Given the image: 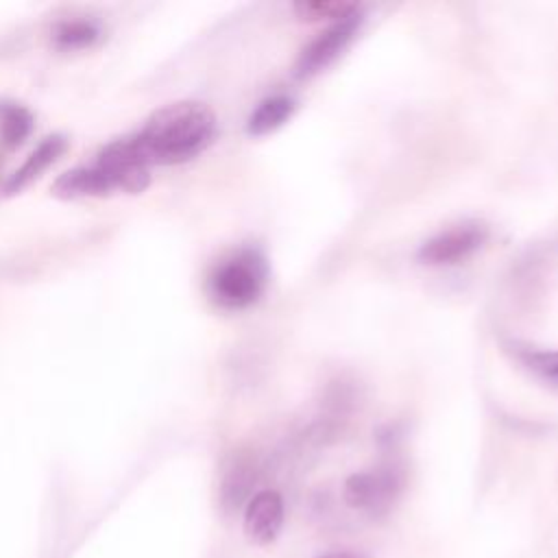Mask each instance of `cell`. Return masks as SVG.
Instances as JSON below:
<instances>
[{"mask_svg": "<svg viewBox=\"0 0 558 558\" xmlns=\"http://www.w3.org/2000/svg\"><path fill=\"white\" fill-rule=\"evenodd\" d=\"M253 482L255 480L251 477V466L244 462H238L225 480V495H227L225 499H231L238 506Z\"/></svg>", "mask_w": 558, "mask_h": 558, "instance_id": "15", "label": "cell"}, {"mask_svg": "<svg viewBox=\"0 0 558 558\" xmlns=\"http://www.w3.org/2000/svg\"><path fill=\"white\" fill-rule=\"evenodd\" d=\"M362 24V11L355 7L347 15L338 17L331 26H327L323 33H318L299 54L296 59V76H314L320 70H325L355 37Z\"/></svg>", "mask_w": 558, "mask_h": 558, "instance_id": "4", "label": "cell"}, {"mask_svg": "<svg viewBox=\"0 0 558 558\" xmlns=\"http://www.w3.org/2000/svg\"><path fill=\"white\" fill-rule=\"evenodd\" d=\"M488 238V227L482 222H462L429 238L418 248L423 264H456L475 253Z\"/></svg>", "mask_w": 558, "mask_h": 558, "instance_id": "6", "label": "cell"}, {"mask_svg": "<svg viewBox=\"0 0 558 558\" xmlns=\"http://www.w3.org/2000/svg\"><path fill=\"white\" fill-rule=\"evenodd\" d=\"M33 129V116L28 109L15 102H0V135L7 146L22 144Z\"/></svg>", "mask_w": 558, "mask_h": 558, "instance_id": "12", "label": "cell"}, {"mask_svg": "<svg viewBox=\"0 0 558 558\" xmlns=\"http://www.w3.org/2000/svg\"><path fill=\"white\" fill-rule=\"evenodd\" d=\"M294 111V100L290 96H270V98H264L255 111L248 116V122H246V131L255 137L259 135H266L275 129H279Z\"/></svg>", "mask_w": 558, "mask_h": 558, "instance_id": "10", "label": "cell"}, {"mask_svg": "<svg viewBox=\"0 0 558 558\" xmlns=\"http://www.w3.org/2000/svg\"><path fill=\"white\" fill-rule=\"evenodd\" d=\"M521 360L532 373L558 386V351H523Z\"/></svg>", "mask_w": 558, "mask_h": 558, "instance_id": "14", "label": "cell"}, {"mask_svg": "<svg viewBox=\"0 0 558 558\" xmlns=\"http://www.w3.org/2000/svg\"><path fill=\"white\" fill-rule=\"evenodd\" d=\"M401 486L403 477L395 466H379L349 475L342 488V497L355 510L379 514L392 506L401 493Z\"/></svg>", "mask_w": 558, "mask_h": 558, "instance_id": "3", "label": "cell"}, {"mask_svg": "<svg viewBox=\"0 0 558 558\" xmlns=\"http://www.w3.org/2000/svg\"><path fill=\"white\" fill-rule=\"evenodd\" d=\"M113 190V183L105 174V170L94 166H81L63 172L50 187L57 198H81V196H102Z\"/></svg>", "mask_w": 558, "mask_h": 558, "instance_id": "8", "label": "cell"}, {"mask_svg": "<svg viewBox=\"0 0 558 558\" xmlns=\"http://www.w3.org/2000/svg\"><path fill=\"white\" fill-rule=\"evenodd\" d=\"M98 35L100 31L92 20H61L52 28V41L61 50L89 48Z\"/></svg>", "mask_w": 558, "mask_h": 558, "instance_id": "11", "label": "cell"}, {"mask_svg": "<svg viewBox=\"0 0 558 558\" xmlns=\"http://www.w3.org/2000/svg\"><path fill=\"white\" fill-rule=\"evenodd\" d=\"M283 523V499L277 490L257 493L244 512V532L257 545H268L277 538Z\"/></svg>", "mask_w": 558, "mask_h": 558, "instance_id": "7", "label": "cell"}, {"mask_svg": "<svg viewBox=\"0 0 558 558\" xmlns=\"http://www.w3.org/2000/svg\"><path fill=\"white\" fill-rule=\"evenodd\" d=\"M96 163L105 170V174L113 183V190L140 194L150 183V172H148L150 163L142 157L133 135L107 144L100 150Z\"/></svg>", "mask_w": 558, "mask_h": 558, "instance_id": "5", "label": "cell"}, {"mask_svg": "<svg viewBox=\"0 0 558 558\" xmlns=\"http://www.w3.org/2000/svg\"><path fill=\"white\" fill-rule=\"evenodd\" d=\"M355 4L347 2H333V0H307V2H296L294 13L301 20H323V17H342L349 11H353Z\"/></svg>", "mask_w": 558, "mask_h": 558, "instance_id": "13", "label": "cell"}, {"mask_svg": "<svg viewBox=\"0 0 558 558\" xmlns=\"http://www.w3.org/2000/svg\"><path fill=\"white\" fill-rule=\"evenodd\" d=\"M266 277L268 268L264 257L253 248H244L214 268L209 294L225 310H244L262 296Z\"/></svg>", "mask_w": 558, "mask_h": 558, "instance_id": "2", "label": "cell"}, {"mask_svg": "<svg viewBox=\"0 0 558 558\" xmlns=\"http://www.w3.org/2000/svg\"><path fill=\"white\" fill-rule=\"evenodd\" d=\"M318 558H357V556H353L349 551H338V554H325V556H318Z\"/></svg>", "mask_w": 558, "mask_h": 558, "instance_id": "16", "label": "cell"}, {"mask_svg": "<svg viewBox=\"0 0 558 558\" xmlns=\"http://www.w3.org/2000/svg\"><path fill=\"white\" fill-rule=\"evenodd\" d=\"M214 135V111L203 102L179 100L157 109L133 140L148 163H181L203 153Z\"/></svg>", "mask_w": 558, "mask_h": 558, "instance_id": "1", "label": "cell"}, {"mask_svg": "<svg viewBox=\"0 0 558 558\" xmlns=\"http://www.w3.org/2000/svg\"><path fill=\"white\" fill-rule=\"evenodd\" d=\"M65 150V137L63 135H48L31 155L28 159L9 177L4 183L7 194L20 192L24 185H28L35 177H39L61 153Z\"/></svg>", "mask_w": 558, "mask_h": 558, "instance_id": "9", "label": "cell"}]
</instances>
